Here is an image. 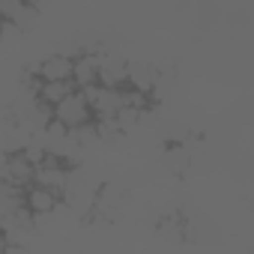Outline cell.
I'll list each match as a JSON object with an SVG mask.
<instances>
[{"mask_svg": "<svg viewBox=\"0 0 254 254\" xmlns=\"http://www.w3.org/2000/svg\"><path fill=\"white\" fill-rule=\"evenodd\" d=\"M69 177H72V165L63 162V159H57V156H51V153H45L36 162V168H33V183L57 191L60 197H63V191L69 186Z\"/></svg>", "mask_w": 254, "mask_h": 254, "instance_id": "obj_1", "label": "cell"}, {"mask_svg": "<svg viewBox=\"0 0 254 254\" xmlns=\"http://www.w3.org/2000/svg\"><path fill=\"white\" fill-rule=\"evenodd\" d=\"M54 120L57 123H63L66 129L72 132V129H81V126H87L90 120H93V111H90V102L84 99V93L75 87L72 93H66L54 108Z\"/></svg>", "mask_w": 254, "mask_h": 254, "instance_id": "obj_2", "label": "cell"}, {"mask_svg": "<svg viewBox=\"0 0 254 254\" xmlns=\"http://www.w3.org/2000/svg\"><path fill=\"white\" fill-rule=\"evenodd\" d=\"M84 99L90 102L93 117H114L126 105V87H105V84H90L81 87Z\"/></svg>", "mask_w": 254, "mask_h": 254, "instance_id": "obj_3", "label": "cell"}, {"mask_svg": "<svg viewBox=\"0 0 254 254\" xmlns=\"http://www.w3.org/2000/svg\"><path fill=\"white\" fill-rule=\"evenodd\" d=\"M33 168L36 165L21 150H12V153L3 156V162H0V180H6V183H12L18 189H27L33 183Z\"/></svg>", "mask_w": 254, "mask_h": 254, "instance_id": "obj_4", "label": "cell"}, {"mask_svg": "<svg viewBox=\"0 0 254 254\" xmlns=\"http://www.w3.org/2000/svg\"><path fill=\"white\" fill-rule=\"evenodd\" d=\"M24 206L33 212V218H48V215L60 206V194L51 191V189H45V186L30 183V186L24 189Z\"/></svg>", "mask_w": 254, "mask_h": 254, "instance_id": "obj_5", "label": "cell"}, {"mask_svg": "<svg viewBox=\"0 0 254 254\" xmlns=\"http://www.w3.org/2000/svg\"><path fill=\"white\" fill-rule=\"evenodd\" d=\"M30 75H36L39 81H72V57L69 54H51L45 60H39Z\"/></svg>", "mask_w": 254, "mask_h": 254, "instance_id": "obj_6", "label": "cell"}, {"mask_svg": "<svg viewBox=\"0 0 254 254\" xmlns=\"http://www.w3.org/2000/svg\"><path fill=\"white\" fill-rule=\"evenodd\" d=\"M36 18L33 0H0V24L12 27H30Z\"/></svg>", "mask_w": 254, "mask_h": 254, "instance_id": "obj_7", "label": "cell"}, {"mask_svg": "<svg viewBox=\"0 0 254 254\" xmlns=\"http://www.w3.org/2000/svg\"><path fill=\"white\" fill-rule=\"evenodd\" d=\"M72 84L78 90L99 84V54L96 51H81L72 57Z\"/></svg>", "mask_w": 254, "mask_h": 254, "instance_id": "obj_8", "label": "cell"}, {"mask_svg": "<svg viewBox=\"0 0 254 254\" xmlns=\"http://www.w3.org/2000/svg\"><path fill=\"white\" fill-rule=\"evenodd\" d=\"M126 75H129V60L117 54H99V84L126 87Z\"/></svg>", "mask_w": 254, "mask_h": 254, "instance_id": "obj_9", "label": "cell"}, {"mask_svg": "<svg viewBox=\"0 0 254 254\" xmlns=\"http://www.w3.org/2000/svg\"><path fill=\"white\" fill-rule=\"evenodd\" d=\"M159 81V69L147 60H138V63H129V75H126V87L132 90H141V93H153Z\"/></svg>", "mask_w": 254, "mask_h": 254, "instance_id": "obj_10", "label": "cell"}, {"mask_svg": "<svg viewBox=\"0 0 254 254\" xmlns=\"http://www.w3.org/2000/svg\"><path fill=\"white\" fill-rule=\"evenodd\" d=\"M75 90V84L72 81H39L36 84V99L42 102V105H57L66 93H72Z\"/></svg>", "mask_w": 254, "mask_h": 254, "instance_id": "obj_11", "label": "cell"}, {"mask_svg": "<svg viewBox=\"0 0 254 254\" xmlns=\"http://www.w3.org/2000/svg\"><path fill=\"white\" fill-rule=\"evenodd\" d=\"M24 206V189L6 183V180H0V218H6L12 215L15 209Z\"/></svg>", "mask_w": 254, "mask_h": 254, "instance_id": "obj_12", "label": "cell"}, {"mask_svg": "<svg viewBox=\"0 0 254 254\" xmlns=\"http://www.w3.org/2000/svg\"><path fill=\"white\" fill-rule=\"evenodd\" d=\"M191 165V153L186 150V144H171L165 150V168L174 174V177H183Z\"/></svg>", "mask_w": 254, "mask_h": 254, "instance_id": "obj_13", "label": "cell"}, {"mask_svg": "<svg viewBox=\"0 0 254 254\" xmlns=\"http://www.w3.org/2000/svg\"><path fill=\"white\" fill-rule=\"evenodd\" d=\"M0 33H3V24H0Z\"/></svg>", "mask_w": 254, "mask_h": 254, "instance_id": "obj_14", "label": "cell"}]
</instances>
